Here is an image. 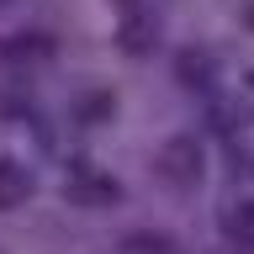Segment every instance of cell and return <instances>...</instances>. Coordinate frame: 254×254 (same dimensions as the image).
<instances>
[{
  "label": "cell",
  "instance_id": "5b68a950",
  "mask_svg": "<svg viewBox=\"0 0 254 254\" xmlns=\"http://www.w3.org/2000/svg\"><path fill=\"white\" fill-rule=\"evenodd\" d=\"M0 53L11 64H43V59H53L59 53V43L53 37H43V32H21V37H5L0 43Z\"/></svg>",
  "mask_w": 254,
  "mask_h": 254
},
{
  "label": "cell",
  "instance_id": "8992f818",
  "mask_svg": "<svg viewBox=\"0 0 254 254\" xmlns=\"http://www.w3.org/2000/svg\"><path fill=\"white\" fill-rule=\"evenodd\" d=\"M117 43H122V53H154V43H159V21H154V16H122Z\"/></svg>",
  "mask_w": 254,
  "mask_h": 254
},
{
  "label": "cell",
  "instance_id": "ba28073f",
  "mask_svg": "<svg viewBox=\"0 0 254 254\" xmlns=\"http://www.w3.org/2000/svg\"><path fill=\"white\" fill-rule=\"evenodd\" d=\"M222 233L238 238L244 249H254V201H238L233 212H222Z\"/></svg>",
  "mask_w": 254,
  "mask_h": 254
},
{
  "label": "cell",
  "instance_id": "3957f363",
  "mask_svg": "<svg viewBox=\"0 0 254 254\" xmlns=\"http://www.w3.org/2000/svg\"><path fill=\"white\" fill-rule=\"evenodd\" d=\"M64 196H69L74 206H117V201H122V186H117L111 175L90 170V164H74V170H69Z\"/></svg>",
  "mask_w": 254,
  "mask_h": 254
},
{
  "label": "cell",
  "instance_id": "6da1fadb",
  "mask_svg": "<svg viewBox=\"0 0 254 254\" xmlns=\"http://www.w3.org/2000/svg\"><path fill=\"white\" fill-rule=\"evenodd\" d=\"M154 170L164 186H180V190H196L201 186V170H206V159H201V143L190 138V132H175L164 148H159L154 159Z\"/></svg>",
  "mask_w": 254,
  "mask_h": 254
},
{
  "label": "cell",
  "instance_id": "7a4b0ae2",
  "mask_svg": "<svg viewBox=\"0 0 254 254\" xmlns=\"http://www.w3.org/2000/svg\"><path fill=\"white\" fill-rule=\"evenodd\" d=\"M175 79L186 85V90H212L222 79V59H217V48H206V43H186L180 48V59H175Z\"/></svg>",
  "mask_w": 254,
  "mask_h": 254
},
{
  "label": "cell",
  "instance_id": "277c9868",
  "mask_svg": "<svg viewBox=\"0 0 254 254\" xmlns=\"http://www.w3.org/2000/svg\"><path fill=\"white\" fill-rule=\"evenodd\" d=\"M32 190H37V180H32L27 164L0 159V212H16L21 201H32Z\"/></svg>",
  "mask_w": 254,
  "mask_h": 254
},
{
  "label": "cell",
  "instance_id": "52a82bcc",
  "mask_svg": "<svg viewBox=\"0 0 254 254\" xmlns=\"http://www.w3.org/2000/svg\"><path fill=\"white\" fill-rule=\"evenodd\" d=\"M111 111H117V101H111V90H79V95H74V122H79V127L111 122Z\"/></svg>",
  "mask_w": 254,
  "mask_h": 254
},
{
  "label": "cell",
  "instance_id": "8fae6325",
  "mask_svg": "<svg viewBox=\"0 0 254 254\" xmlns=\"http://www.w3.org/2000/svg\"><path fill=\"white\" fill-rule=\"evenodd\" d=\"M5 5H16V0H0V11H5Z\"/></svg>",
  "mask_w": 254,
  "mask_h": 254
},
{
  "label": "cell",
  "instance_id": "9c48e42d",
  "mask_svg": "<svg viewBox=\"0 0 254 254\" xmlns=\"http://www.w3.org/2000/svg\"><path fill=\"white\" fill-rule=\"evenodd\" d=\"M117 11H122V16H138V11H143V0H117Z\"/></svg>",
  "mask_w": 254,
  "mask_h": 254
},
{
  "label": "cell",
  "instance_id": "30bf717a",
  "mask_svg": "<svg viewBox=\"0 0 254 254\" xmlns=\"http://www.w3.org/2000/svg\"><path fill=\"white\" fill-rule=\"evenodd\" d=\"M244 106L254 111V74H244Z\"/></svg>",
  "mask_w": 254,
  "mask_h": 254
}]
</instances>
